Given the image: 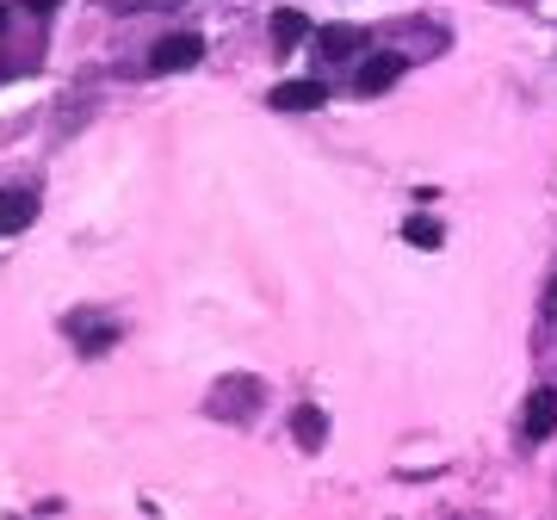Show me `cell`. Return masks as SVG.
I'll return each instance as SVG.
<instances>
[{
    "instance_id": "obj_1",
    "label": "cell",
    "mask_w": 557,
    "mask_h": 520,
    "mask_svg": "<svg viewBox=\"0 0 557 520\" xmlns=\"http://www.w3.org/2000/svg\"><path fill=\"white\" fill-rule=\"evenodd\" d=\"M260 403H267V384H260L255 372H223V379L211 384V397H205V416L223 421V428H248V421L260 416Z\"/></svg>"
},
{
    "instance_id": "obj_10",
    "label": "cell",
    "mask_w": 557,
    "mask_h": 520,
    "mask_svg": "<svg viewBox=\"0 0 557 520\" xmlns=\"http://www.w3.org/2000/svg\"><path fill=\"white\" fill-rule=\"evenodd\" d=\"M310 38V20H304L298 7H278L273 13V50H298Z\"/></svg>"
},
{
    "instance_id": "obj_3",
    "label": "cell",
    "mask_w": 557,
    "mask_h": 520,
    "mask_svg": "<svg viewBox=\"0 0 557 520\" xmlns=\"http://www.w3.org/2000/svg\"><path fill=\"white\" fill-rule=\"evenodd\" d=\"M403 69H409V57H403V50H384V57H366V69L354 75V87H359V94H391V87L403 81Z\"/></svg>"
},
{
    "instance_id": "obj_11",
    "label": "cell",
    "mask_w": 557,
    "mask_h": 520,
    "mask_svg": "<svg viewBox=\"0 0 557 520\" xmlns=\"http://www.w3.org/2000/svg\"><path fill=\"white\" fill-rule=\"evenodd\" d=\"M403 236L416 242V248H440V242H446V230H440L434 218H409V223H403Z\"/></svg>"
},
{
    "instance_id": "obj_7",
    "label": "cell",
    "mask_w": 557,
    "mask_h": 520,
    "mask_svg": "<svg viewBox=\"0 0 557 520\" xmlns=\"http://www.w3.org/2000/svg\"><path fill=\"white\" fill-rule=\"evenodd\" d=\"M317 50H322V62H347V57L366 50V32H359V25H322Z\"/></svg>"
},
{
    "instance_id": "obj_13",
    "label": "cell",
    "mask_w": 557,
    "mask_h": 520,
    "mask_svg": "<svg viewBox=\"0 0 557 520\" xmlns=\"http://www.w3.org/2000/svg\"><path fill=\"white\" fill-rule=\"evenodd\" d=\"M124 13H137V7H174V0H119Z\"/></svg>"
},
{
    "instance_id": "obj_2",
    "label": "cell",
    "mask_w": 557,
    "mask_h": 520,
    "mask_svg": "<svg viewBox=\"0 0 557 520\" xmlns=\"http://www.w3.org/2000/svg\"><path fill=\"white\" fill-rule=\"evenodd\" d=\"M199 62H205L199 32H168V38H156V50H149V75H180V69H199Z\"/></svg>"
},
{
    "instance_id": "obj_5",
    "label": "cell",
    "mask_w": 557,
    "mask_h": 520,
    "mask_svg": "<svg viewBox=\"0 0 557 520\" xmlns=\"http://www.w3.org/2000/svg\"><path fill=\"white\" fill-rule=\"evenodd\" d=\"M520 434H527V441H552L557 434V391H533V397H527Z\"/></svg>"
},
{
    "instance_id": "obj_4",
    "label": "cell",
    "mask_w": 557,
    "mask_h": 520,
    "mask_svg": "<svg viewBox=\"0 0 557 520\" xmlns=\"http://www.w3.org/2000/svg\"><path fill=\"white\" fill-rule=\"evenodd\" d=\"M322 100H329V87H322V81H278L273 94H267L273 112H317Z\"/></svg>"
},
{
    "instance_id": "obj_14",
    "label": "cell",
    "mask_w": 557,
    "mask_h": 520,
    "mask_svg": "<svg viewBox=\"0 0 557 520\" xmlns=\"http://www.w3.org/2000/svg\"><path fill=\"white\" fill-rule=\"evenodd\" d=\"M25 7H32V13H50V7H62V0H25Z\"/></svg>"
},
{
    "instance_id": "obj_9",
    "label": "cell",
    "mask_w": 557,
    "mask_h": 520,
    "mask_svg": "<svg viewBox=\"0 0 557 520\" xmlns=\"http://www.w3.org/2000/svg\"><path fill=\"white\" fill-rule=\"evenodd\" d=\"M94 322H100V317H87V310H75V317H69V335H75L81 347H87V354H106V347L119 341V329H112V322H106V329H94Z\"/></svg>"
},
{
    "instance_id": "obj_12",
    "label": "cell",
    "mask_w": 557,
    "mask_h": 520,
    "mask_svg": "<svg viewBox=\"0 0 557 520\" xmlns=\"http://www.w3.org/2000/svg\"><path fill=\"white\" fill-rule=\"evenodd\" d=\"M539 329L557 335V273H552V285H545V298H539Z\"/></svg>"
},
{
    "instance_id": "obj_6",
    "label": "cell",
    "mask_w": 557,
    "mask_h": 520,
    "mask_svg": "<svg viewBox=\"0 0 557 520\" xmlns=\"http://www.w3.org/2000/svg\"><path fill=\"white\" fill-rule=\"evenodd\" d=\"M292 441H298L304 453H322V441H329V416H322L317 403H298V409H292Z\"/></svg>"
},
{
    "instance_id": "obj_15",
    "label": "cell",
    "mask_w": 557,
    "mask_h": 520,
    "mask_svg": "<svg viewBox=\"0 0 557 520\" xmlns=\"http://www.w3.org/2000/svg\"><path fill=\"white\" fill-rule=\"evenodd\" d=\"M0 38H7V7H0Z\"/></svg>"
},
{
    "instance_id": "obj_8",
    "label": "cell",
    "mask_w": 557,
    "mask_h": 520,
    "mask_svg": "<svg viewBox=\"0 0 557 520\" xmlns=\"http://www.w3.org/2000/svg\"><path fill=\"white\" fill-rule=\"evenodd\" d=\"M32 218H38V199L32 193H0V236H20Z\"/></svg>"
}]
</instances>
